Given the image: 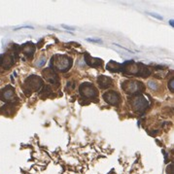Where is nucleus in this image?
<instances>
[{
    "label": "nucleus",
    "mask_w": 174,
    "mask_h": 174,
    "mask_svg": "<svg viewBox=\"0 0 174 174\" xmlns=\"http://www.w3.org/2000/svg\"><path fill=\"white\" fill-rule=\"evenodd\" d=\"M122 71L124 74L140 76V77H148L151 75V70L142 63L134 62L132 60H127L122 64Z\"/></svg>",
    "instance_id": "f257e3e1"
},
{
    "label": "nucleus",
    "mask_w": 174,
    "mask_h": 174,
    "mask_svg": "<svg viewBox=\"0 0 174 174\" xmlns=\"http://www.w3.org/2000/svg\"><path fill=\"white\" fill-rule=\"evenodd\" d=\"M51 63L53 65L54 70H57L60 72H66L71 68L73 60L70 57L65 54H54L51 59Z\"/></svg>",
    "instance_id": "f03ea898"
},
{
    "label": "nucleus",
    "mask_w": 174,
    "mask_h": 174,
    "mask_svg": "<svg viewBox=\"0 0 174 174\" xmlns=\"http://www.w3.org/2000/svg\"><path fill=\"white\" fill-rule=\"evenodd\" d=\"M129 103L131 109L136 113H143L148 108L149 103L142 94H133L129 97Z\"/></svg>",
    "instance_id": "7ed1b4c3"
},
{
    "label": "nucleus",
    "mask_w": 174,
    "mask_h": 174,
    "mask_svg": "<svg viewBox=\"0 0 174 174\" xmlns=\"http://www.w3.org/2000/svg\"><path fill=\"white\" fill-rule=\"evenodd\" d=\"M43 86V80L36 75H31L28 78L25 79L23 84V91L27 94V91H29V95L32 91H38L40 88Z\"/></svg>",
    "instance_id": "20e7f679"
},
{
    "label": "nucleus",
    "mask_w": 174,
    "mask_h": 174,
    "mask_svg": "<svg viewBox=\"0 0 174 174\" xmlns=\"http://www.w3.org/2000/svg\"><path fill=\"white\" fill-rule=\"evenodd\" d=\"M122 88L126 93H129L130 95L137 94L138 93L144 91V85L142 82L134 81V80H127L122 83Z\"/></svg>",
    "instance_id": "39448f33"
},
{
    "label": "nucleus",
    "mask_w": 174,
    "mask_h": 174,
    "mask_svg": "<svg viewBox=\"0 0 174 174\" xmlns=\"http://www.w3.org/2000/svg\"><path fill=\"white\" fill-rule=\"evenodd\" d=\"M79 91L84 98H94L97 96V90L91 83H83L80 85Z\"/></svg>",
    "instance_id": "423d86ee"
},
{
    "label": "nucleus",
    "mask_w": 174,
    "mask_h": 174,
    "mask_svg": "<svg viewBox=\"0 0 174 174\" xmlns=\"http://www.w3.org/2000/svg\"><path fill=\"white\" fill-rule=\"evenodd\" d=\"M42 75L46 81H48L49 83L52 85H54L56 87H59V75L57 74V72L52 68H46L42 71Z\"/></svg>",
    "instance_id": "0eeeda50"
},
{
    "label": "nucleus",
    "mask_w": 174,
    "mask_h": 174,
    "mask_svg": "<svg viewBox=\"0 0 174 174\" xmlns=\"http://www.w3.org/2000/svg\"><path fill=\"white\" fill-rule=\"evenodd\" d=\"M103 98H104V100L108 104L113 105V106H118L121 102L120 94L115 91H107V93H105L103 94Z\"/></svg>",
    "instance_id": "6e6552de"
},
{
    "label": "nucleus",
    "mask_w": 174,
    "mask_h": 174,
    "mask_svg": "<svg viewBox=\"0 0 174 174\" xmlns=\"http://www.w3.org/2000/svg\"><path fill=\"white\" fill-rule=\"evenodd\" d=\"M0 99L5 102H11L16 99V93H15V88L11 86H7L0 91Z\"/></svg>",
    "instance_id": "1a4fd4ad"
},
{
    "label": "nucleus",
    "mask_w": 174,
    "mask_h": 174,
    "mask_svg": "<svg viewBox=\"0 0 174 174\" xmlns=\"http://www.w3.org/2000/svg\"><path fill=\"white\" fill-rule=\"evenodd\" d=\"M97 83H98L100 88H108L112 85L113 80L110 77H107V76L101 75L97 78Z\"/></svg>",
    "instance_id": "9d476101"
},
{
    "label": "nucleus",
    "mask_w": 174,
    "mask_h": 174,
    "mask_svg": "<svg viewBox=\"0 0 174 174\" xmlns=\"http://www.w3.org/2000/svg\"><path fill=\"white\" fill-rule=\"evenodd\" d=\"M85 60H86L87 64L90 65L91 67H98L102 65V59H96V57H91L88 54H85Z\"/></svg>",
    "instance_id": "9b49d317"
},
{
    "label": "nucleus",
    "mask_w": 174,
    "mask_h": 174,
    "mask_svg": "<svg viewBox=\"0 0 174 174\" xmlns=\"http://www.w3.org/2000/svg\"><path fill=\"white\" fill-rule=\"evenodd\" d=\"M34 52H35V46L32 43H26V44H24V46L23 47V53L24 54H26L30 59L33 57Z\"/></svg>",
    "instance_id": "f8f14e48"
},
{
    "label": "nucleus",
    "mask_w": 174,
    "mask_h": 174,
    "mask_svg": "<svg viewBox=\"0 0 174 174\" xmlns=\"http://www.w3.org/2000/svg\"><path fill=\"white\" fill-rule=\"evenodd\" d=\"M106 69L111 72H119L122 70V64L114 62V60H110L106 65Z\"/></svg>",
    "instance_id": "ddd939ff"
},
{
    "label": "nucleus",
    "mask_w": 174,
    "mask_h": 174,
    "mask_svg": "<svg viewBox=\"0 0 174 174\" xmlns=\"http://www.w3.org/2000/svg\"><path fill=\"white\" fill-rule=\"evenodd\" d=\"M52 93V88L50 86H44L43 88H42V91L39 93V95L41 96V98H47L48 96H50Z\"/></svg>",
    "instance_id": "4468645a"
},
{
    "label": "nucleus",
    "mask_w": 174,
    "mask_h": 174,
    "mask_svg": "<svg viewBox=\"0 0 174 174\" xmlns=\"http://www.w3.org/2000/svg\"><path fill=\"white\" fill-rule=\"evenodd\" d=\"M45 63H46V57H42L41 59L37 62L36 65H37L38 67H42L43 65H45Z\"/></svg>",
    "instance_id": "2eb2a0df"
},
{
    "label": "nucleus",
    "mask_w": 174,
    "mask_h": 174,
    "mask_svg": "<svg viewBox=\"0 0 174 174\" xmlns=\"http://www.w3.org/2000/svg\"><path fill=\"white\" fill-rule=\"evenodd\" d=\"M148 85H149V87H150L152 90H158V85H157V83L156 82H154V81H150L148 83Z\"/></svg>",
    "instance_id": "dca6fc26"
},
{
    "label": "nucleus",
    "mask_w": 174,
    "mask_h": 174,
    "mask_svg": "<svg viewBox=\"0 0 174 174\" xmlns=\"http://www.w3.org/2000/svg\"><path fill=\"white\" fill-rule=\"evenodd\" d=\"M168 88L171 91H174V78H171V80L168 82Z\"/></svg>",
    "instance_id": "f3484780"
},
{
    "label": "nucleus",
    "mask_w": 174,
    "mask_h": 174,
    "mask_svg": "<svg viewBox=\"0 0 174 174\" xmlns=\"http://www.w3.org/2000/svg\"><path fill=\"white\" fill-rule=\"evenodd\" d=\"M150 16H152V17H155V18H157V19H158V20H163V17L161 16H158V15H157V14H153V13H148Z\"/></svg>",
    "instance_id": "a211bd4d"
},
{
    "label": "nucleus",
    "mask_w": 174,
    "mask_h": 174,
    "mask_svg": "<svg viewBox=\"0 0 174 174\" xmlns=\"http://www.w3.org/2000/svg\"><path fill=\"white\" fill-rule=\"evenodd\" d=\"M64 28H67V29H69V30H74V27H71V26H67V25H62Z\"/></svg>",
    "instance_id": "6ab92c4d"
},
{
    "label": "nucleus",
    "mask_w": 174,
    "mask_h": 174,
    "mask_svg": "<svg viewBox=\"0 0 174 174\" xmlns=\"http://www.w3.org/2000/svg\"><path fill=\"white\" fill-rule=\"evenodd\" d=\"M88 41H90V42H101V40H95V39H88Z\"/></svg>",
    "instance_id": "aec40b11"
},
{
    "label": "nucleus",
    "mask_w": 174,
    "mask_h": 174,
    "mask_svg": "<svg viewBox=\"0 0 174 174\" xmlns=\"http://www.w3.org/2000/svg\"><path fill=\"white\" fill-rule=\"evenodd\" d=\"M170 24H171V25L173 26V21H170Z\"/></svg>",
    "instance_id": "412c9836"
}]
</instances>
